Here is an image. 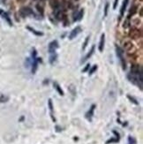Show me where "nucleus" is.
<instances>
[{
  "mask_svg": "<svg viewBox=\"0 0 143 144\" xmlns=\"http://www.w3.org/2000/svg\"><path fill=\"white\" fill-rule=\"evenodd\" d=\"M0 14L2 15V17H3L4 19H6V21L8 22L10 26H12V20H11V19H10V17L8 16V14L6 13H5V12L2 11V10H0Z\"/></svg>",
  "mask_w": 143,
  "mask_h": 144,
  "instance_id": "obj_13",
  "label": "nucleus"
},
{
  "mask_svg": "<svg viewBox=\"0 0 143 144\" xmlns=\"http://www.w3.org/2000/svg\"><path fill=\"white\" fill-rule=\"evenodd\" d=\"M89 68H90V64H87V65L84 67L83 70H82V73H86L87 71L89 70Z\"/></svg>",
  "mask_w": 143,
  "mask_h": 144,
  "instance_id": "obj_31",
  "label": "nucleus"
},
{
  "mask_svg": "<svg viewBox=\"0 0 143 144\" xmlns=\"http://www.w3.org/2000/svg\"><path fill=\"white\" fill-rule=\"evenodd\" d=\"M81 32V27H76L75 28H73V29L72 30V32H71L70 35H69V39H70V40L74 39Z\"/></svg>",
  "mask_w": 143,
  "mask_h": 144,
  "instance_id": "obj_7",
  "label": "nucleus"
},
{
  "mask_svg": "<svg viewBox=\"0 0 143 144\" xmlns=\"http://www.w3.org/2000/svg\"><path fill=\"white\" fill-rule=\"evenodd\" d=\"M53 86H54V88H56V90L57 91V93L59 94L60 95H64V91H63V89L61 88V87L59 86V84L57 83V82H56V81H54L53 82Z\"/></svg>",
  "mask_w": 143,
  "mask_h": 144,
  "instance_id": "obj_15",
  "label": "nucleus"
},
{
  "mask_svg": "<svg viewBox=\"0 0 143 144\" xmlns=\"http://www.w3.org/2000/svg\"><path fill=\"white\" fill-rule=\"evenodd\" d=\"M95 70H97V65H94V66H93V67H92L91 69L89 70V72H88L89 75H91V74H94V71H95Z\"/></svg>",
  "mask_w": 143,
  "mask_h": 144,
  "instance_id": "obj_24",
  "label": "nucleus"
},
{
  "mask_svg": "<svg viewBox=\"0 0 143 144\" xmlns=\"http://www.w3.org/2000/svg\"><path fill=\"white\" fill-rule=\"evenodd\" d=\"M141 30L138 29L136 27H132L129 31V37H131L132 39H138L141 37Z\"/></svg>",
  "mask_w": 143,
  "mask_h": 144,
  "instance_id": "obj_2",
  "label": "nucleus"
},
{
  "mask_svg": "<svg viewBox=\"0 0 143 144\" xmlns=\"http://www.w3.org/2000/svg\"><path fill=\"white\" fill-rule=\"evenodd\" d=\"M127 98H128V99H129V100L131 101L132 103H134V104H136V105H138V104H139V103H138V102H137V100H136L135 98L132 97V96H131V95H127Z\"/></svg>",
  "mask_w": 143,
  "mask_h": 144,
  "instance_id": "obj_23",
  "label": "nucleus"
},
{
  "mask_svg": "<svg viewBox=\"0 0 143 144\" xmlns=\"http://www.w3.org/2000/svg\"><path fill=\"white\" fill-rule=\"evenodd\" d=\"M38 67V57L36 59H34L32 62V68H31V71H32V74H35V72L37 70Z\"/></svg>",
  "mask_w": 143,
  "mask_h": 144,
  "instance_id": "obj_14",
  "label": "nucleus"
},
{
  "mask_svg": "<svg viewBox=\"0 0 143 144\" xmlns=\"http://www.w3.org/2000/svg\"><path fill=\"white\" fill-rule=\"evenodd\" d=\"M142 11H143V10H142V8H141V9H140V16H141V17L143 16V14H142Z\"/></svg>",
  "mask_w": 143,
  "mask_h": 144,
  "instance_id": "obj_34",
  "label": "nucleus"
},
{
  "mask_svg": "<svg viewBox=\"0 0 143 144\" xmlns=\"http://www.w3.org/2000/svg\"><path fill=\"white\" fill-rule=\"evenodd\" d=\"M118 0H115V1H114V5H113V8L114 9L117 8V6H118Z\"/></svg>",
  "mask_w": 143,
  "mask_h": 144,
  "instance_id": "obj_33",
  "label": "nucleus"
},
{
  "mask_svg": "<svg viewBox=\"0 0 143 144\" xmlns=\"http://www.w3.org/2000/svg\"><path fill=\"white\" fill-rule=\"evenodd\" d=\"M128 3H129V0H124V3H123V6H122L121 10H120V18L124 16V11H125V9H126Z\"/></svg>",
  "mask_w": 143,
  "mask_h": 144,
  "instance_id": "obj_12",
  "label": "nucleus"
},
{
  "mask_svg": "<svg viewBox=\"0 0 143 144\" xmlns=\"http://www.w3.org/2000/svg\"><path fill=\"white\" fill-rule=\"evenodd\" d=\"M83 13H84L83 10H81L76 15H74V17H73V20H74V21L81 20V19H82V17H83Z\"/></svg>",
  "mask_w": 143,
  "mask_h": 144,
  "instance_id": "obj_17",
  "label": "nucleus"
},
{
  "mask_svg": "<svg viewBox=\"0 0 143 144\" xmlns=\"http://www.w3.org/2000/svg\"><path fill=\"white\" fill-rule=\"evenodd\" d=\"M116 52H117V56L119 57V59L121 61L122 67L124 70L126 68V64H125V61L124 59V50L122 49V48H120L119 46H116Z\"/></svg>",
  "mask_w": 143,
  "mask_h": 144,
  "instance_id": "obj_1",
  "label": "nucleus"
},
{
  "mask_svg": "<svg viewBox=\"0 0 143 144\" xmlns=\"http://www.w3.org/2000/svg\"><path fill=\"white\" fill-rule=\"evenodd\" d=\"M94 46H93V47H92V48H91V50H90V51H89L88 53H87V54L86 55V57H84V59L82 60L81 62L84 63V62H85V61H87V60L88 59V58H90V57H91L92 55L94 54Z\"/></svg>",
  "mask_w": 143,
  "mask_h": 144,
  "instance_id": "obj_18",
  "label": "nucleus"
},
{
  "mask_svg": "<svg viewBox=\"0 0 143 144\" xmlns=\"http://www.w3.org/2000/svg\"><path fill=\"white\" fill-rule=\"evenodd\" d=\"M27 28L28 30H29L30 32L33 33V34H35V35H37V36H42V35H43V32H39V31H36V30L35 29V28H33V27H29V26H27Z\"/></svg>",
  "mask_w": 143,
  "mask_h": 144,
  "instance_id": "obj_16",
  "label": "nucleus"
},
{
  "mask_svg": "<svg viewBox=\"0 0 143 144\" xmlns=\"http://www.w3.org/2000/svg\"><path fill=\"white\" fill-rule=\"evenodd\" d=\"M57 48H58V43H57V41H56V40L52 41L49 44V53H50V54L56 53V50Z\"/></svg>",
  "mask_w": 143,
  "mask_h": 144,
  "instance_id": "obj_6",
  "label": "nucleus"
},
{
  "mask_svg": "<svg viewBox=\"0 0 143 144\" xmlns=\"http://www.w3.org/2000/svg\"><path fill=\"white\" fill-rule=\"evenodd\" d=\"M50 6H51L52 9L57 10L60 7V3L58 0H50Z\"/></svg>",
  "mask_w": 143,
  "mask_h": 144,
  "instance_id": "obj_10",
  "label": "nucleus"
},
{
  "mask_svg": "<svg viewBox=\"0 0 143 144\" xmlns=\"http://www.w3.org/2000/svg\"><path fill=\"white\" fill-rule=\"evenodd\" d=\"M55 17L57 20H64L66 19V15L64 13V11L59 8L55 10Z\"/></svg>",
  "mask_w": 143,
  "mask_h": 144,
  "instance_id": "obj_5",
  "label": "nucleus"
},
{
  "mask_svg": "<svg viewBox=\"0 0 143 144\" xmlns=\"http://www.w3.org/2000/svg\"><path fill=\"white\" fill-rule=\"evenodd\" d=\"M108 9H109V3H107L105 5V7H104V16H107V14H108Z\"/></svg>",
  "mask_w": 143,
  "mask_h": 144,
  "instance_id": "obj_30",
  "label": "nucleus"
},
{
  "mask_svg": "<svg viewBox=\"0 0 143 144\" xmlns=\"http://www.w3.org/2000/svg\"><path fill=\"white\" fill-rule=\"evenodd\" d=\"M136 12H137V6H132V7H131V9H130L129 14H128L127 18H128V19H130V18H131V16H132V15H134V14L136 13Z\"/></svg>",
  "mask_w": 143,
  "mask_h": 144,
  "instance_id": "obj_20",
  "label": "nucleus"
},
{
  "mask_svg": "<svg viewBox=\"0 0 143 144\" xmlns=\"http://www.w3.org/2000/svg\"><path fill=\"white\" fill-rule=\"evenodd\" d=\"M131 74H133V75L142 74V67L139 65H132L131 66Z\"/></svg>",
  "mask_w": 143,
  "mask_h": 144,
  "instance_id": "obj_3",
  "label": "nucleus"
},
{
  "mask_svg": "<svg viewBox=\"0 0 143 144\" xmlns=\"http://www.w3.org/2000/svg\"><path fill=\"white\" fill-rule=\"evenodd\" d=\"M69 89H70V92L72 93V95H76L75 87H73V86H70V87H69Z\"/></svg>",
  "mask_w": 143,
  "mask_h": 144,
  "instance_id": "obj_26",
  "label": "nucleus"
},
{
  "mask_svg": "<svg viewBox=\"0 0 143 144\" xmlns=\"http://www.w3.org/2000/svg\"><path fill=\"white\" fill-rule=\"evenodd\" d=\"M119 141V139H114V138H112V139H110L109 141H106V144H110V143H112V142H118V141Z\"/></svg>",
  "mask_w": 143,
  "mask_h": 144,
  "instance_id": "obj_25",
  "label": "nucleus"
},
{
  "mask_svg": "<svg viewBox=\"0 0 143 144\" xmlns=\"http://www.w3.org/2000/svg\"><path fill=\"white\" fill-rule=\"evenodd\" d=\"M95 104H92L91 107L89 108V110L87 111V112L86 113V118L89 121H91L92 120V118H93V115H94V109H95Z\"/></svg>",
  "mask_w": 143,
  "mask_h": 144,
  "instance_id": "obj_8",
  "label": "nucleus"
},
{
  "mask_svg": "<svg viewBox=\"0 0 143 144\" xmlns=\"http://www.w3.org/2000/svg\"><path fill=\"white\" fill-rule=\"evenodd\" d=\"M7 100H8V97H6V96H4V95H2V96L0 97V102H1V103L6 102Z\"/></svg>",
  "mask_w": 143,
  "mask_h": 144,
  "instance_id": "obj_32",
  "label": "nucleus"
},
{
  "mask_svg": "<svg viewBox=\"0 0 143 144\" xmlns=\"http://www.w3.org/2000/svg\"><path fill=\"white\" fill-rule=\"evenodd\" d=\"M19 14L21 15L22 17H26L28 16V15H35L33 10L30 7H22L20 10H19Z\"/></svg>",
  "mask_w": 143,
  "mask_h": 144,
  "instance_id": "obj_4",
  "label": "nucleus"
},
{
  "mask_svg": "<svg viewBox=\"0 0 143 144\" xmlns=\"http://www.w3.org/2000/svg\"><path fill=\"white\" fill-rule=\"evenodd\" d=\"M128 141H129V144H135L136 143V141H135L132 137H131V136L128 137Z\"/></svg>",
  "mask_w": 143,
  "mask_h": 144,
  "instance_id": "obj_29",
  "label": "nucleus"
},
{
  "mask_svg": "<svg viewBox=\"0 0 143 144\" xmlns=\"http://www.w3.org/2000/svg\"><path fill=\"white\" fill-rule=\"evenodd\" d=\"M88 41H89V36H87L86 38V40H85V42H84V44H83V47H82V50H85L86 49V47H87V43H88Z\"/></svg>",
  "mask_w": 143,
  "mask_h": 144,
  "instance_id": "obj_27",
  "label": "nucleus"
},
{
  "mask_svg": "<svg viewBox=\"0 0 143 144\" xmlns=\"http://www.w3.org/2000/svg\"><path fill=\"white\" fill-rule=\"evenodd\" d=\"M73 1H78V0H73Z\"/></svg>",
  "mask_w": 143,
  "mask_h": 144,
  "instance_id": "obj_35",
  "label": "nucleus"
},
{
  "mask_svg": "<svg viewBox=\"0 0 143 144\" xmlns=\"http://www.w3.org/2000/svg\"><path fill=\"white\" fill-rule=\"evenodd\" d=\"M36 9H37V11L39 12L41 14L43 13V8L41 6H39V5H36Z\"/></svg>",
  "mask_w": 143,
  "mask_h": 144,
  "instance_id": "obj_28",
  "label": "nucleus"
},
{
  "mask_svg": "<svg viewBox=\"0 0 143 144\" xmlns=\"http://www.w3.org/2000/svg\"><path fill=\"white\" fill-rule=\"evenodd\" d=\"M57 55L56 53H53V54H50V64H53V63L57 60Z\"/></svg>",
  "mask_w": 143,
  "mask_h": 144,
  "instance_id": "obj_21",
  "label": "nucleus"
},
{
  "mask_svg": "<svg viewBox=\"0 0 143 144\" xmlns=\"http://www.w3.org/2000/svg\"><path fill=\"white\" fill-rule=\"evenodd\" d=\"M133 48V45L131 42H125L124 44V50H127V51H129L131 50Z\"/></svg>",
  "mask_w": 143,
  "mask_h": 144,
  "instance_id": "obj_19",
  "label": "nucleus"
},
{
  "mask_svg": "<svg viewBox=\"0 0 143 144\" xmlns=\"http://www.w3.org/2000/svg\"><path fill=\"white\" fill-rule=\"evenodd\" d=\"M48 104H49V108H50V117H51L52 120L56 122V119L54 117V112H53V104H52V101L51 99H49V102H48Z\"/></svg>",
  "mask_w": 143,
  "mask_h": 144,
  "instance_id": "obj_11",
  "label": "nucleus"
},
{
  "mask_svg": "<svg viewBox=\"0 0 143 144\" xmlns=\"http://www.w3.org/2000/svg\"><path fill=\"white\" fill-rule=\"evenodd\" d=\"M104 44H105V35H104V34H103V35H101L100 43H99V47H98L99 51L102 52L103 50V48H104Z\"/></svg>",
  "mask_w": 143,
  "mask_h": 144,
  "instance_id": "obj_9",
  "label": "nucleus"
},
{
  "mask_svg": "<svg viewBox=\"0 0 143 144\" xmlns=\"http://www.w3.org/2000/svg\"><path fill=\"white\" fill-rule=\"evenodd\" d=\"M123 27H124V28H128V27H130V19L127 18V19L124 20V24H123Z\"/></svg>",
  "mask_w": 143,
  "mask_h": 144,
  "instance_id": "obj_22",
  "label": "nucleus"
},
{
  "mask_svg": "<svg viewBox=\"0 0 143 144\" xmlns=\"http://www.w3.org/2000/svg\"><path fill=\"white\" fill-rule=\"evenodd\" d=\"M42 1H44V0H42Z\"/></svg>",
  "mask_w": 143,
  "mask_h": 144,
  "instance_id": "obj_36",
  "label": "nucleus"
}]
</instances>
